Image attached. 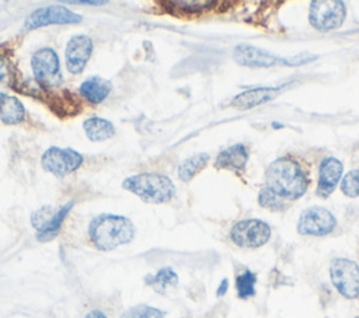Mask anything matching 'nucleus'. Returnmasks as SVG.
Masks as SVG:
<instances>
[{
    "instance_id": "nucleus-21",
    "label": "nucleus",
    "mask_w": 359,
    "mask_h": 318,
    "mask_svg": "<svg viewBox=\"0 0 359 318\" xmlns=\"http://www.w3.org/2000/svg\"><path fill=\"white\" fill-rule=\"evenodd\" d=\"M144 282L146 284L151 286L157 293L163 294L168 289H172L178 284V275L172 268L165 266L158 269L156 275H147Z\"/></svg>"
},
{
    "instance_id": "nucleus-33",
    "label": "nucleus",
    "mask_w": 359,
    "mask_h": 318,
    "mask_svg": "<svg viewBox=\"0 0 359 318\" xmlns=\"http://www.w3.org/2000/svg\"><path fill=\"white\" fill-rule=\"evenodd\" d=\"M355 318H359V315H358V317H355Z\"/></svg>"
},
{
    "instance_id": "nucleus-13",
    "label": "nucleus",
    "mask_w": 359,
    "mask_h": 318,
    "mask_svg": "<svg viewBox=\"0 0 359 318\" xmlns=\"http://www.w3.org/2000/svg\"><path fill=\"white\" fill-rule=\"evenodd\" d=\"M93 39L88 35H74L66 45V66L72 74H79L84 70L93 53Z\"/></svg>"
},
{
    "instance_id": "nucleus-11",
    "label": "nucleus",
    "mask_w": 359,
    "mask_h": 318,
    "mask_svg": "<svg viewBox=\"0 0 359 318\" xmlns=\"http://www.w3.org/2000/svg\"><path fill=\"white\" fill-rule=\"evenodd\" d=\"M35 97L41 98L43 104H46V106L60 119L76 116L83 111L81 99L69 90L53 91L39 87Z\"/></svg>"
},
{
    "instance_id": "nucleus-5",
    "label": "nucleus",
    "mask_w": 359,
    "mask_h": 318,
    "mask_svg": "<svg viewBox=\"0 0 359 318\" xmlns=\"http://www.w3.org/2000/svg\"><path fill=\"white\" fill-rule=\"evenodd\" d=\"M330 277L337 291L353 300L359 297V266L348 258H334L330 263Z\"/></svg>"
},
{
    "instance_id": "nucleus-26",
    "label": "nucleus",
    "mask_w": 359,
    "mask_h": 318,
    "mask_svg": "<svg viewBox=\"0 0 359 318\" xmlns=\"http://www.w3.org/2000/svg\"><path fill=\"white\" fill-rule=\"evenodd\" d=\"M341 191L346 198L359 196V168L351 170L348 174L342 177Z\"/></svg>"
},
{
    "instance_id": "nucleus-8",
    "label": "nucleus",
    "mask_w": 359,
    "mask_h": 318,
    "mask_svg": "<svg viewBox=\"0 0 359 318\" xmlns=\"http://www.w3.org/2000/svg\"><path fill=\"white\" fill-rule=\"evenodd\" d=\"M337 227L335 216L325 207L311 206L300 213L297 220V233L302 235L324 237L331 234Z\"/></svg>"
},
{
    "instance_id": "nucleus-23",
    "label": "nucleus",
    "mask_w": 359,
    "mask_h": 318,
    "mask_svg": "<svg viewBox=\"0 0 359 318\" xmlns=\"http://www.w3.org/2000/svg\"><path fill=\"white\" fill-rule=\"evenodd\" d=\"M255 283H257V275L251 270H244L240 273L236 279V289L240 298L245 300L248 297H252L255 294Z\"/></svg>"
},
{
    "instance_id": "nucleus-12",
    "label": "nucleus",
    "mask_w": 359,
    "mask_h": 318,
    "mask_svg": "<svg viewBox=\"0 0 359 318\" xmlns=\"http://www.w3.org/2000/svg\"><path fill=\"white\" fill-rule=\"evenodd\" d=\"M233 59L240 66L262 69L282 64V57L251 43H240L233 50Z\"/></svg>"
},
{
    "instance_id": "nucleus-17",
    "label": "nucleus",
    "mask_w": 359,
    "mask_h": 318,
    "mask_svg": "<svg viewBox=\"0 0 359 318\" xmlns=\"http://www.w3.org/2000/svg\"><path fill=\"white\" fill-rule=\"evenodd\" d=\"M111 90H112L111 81L100 76H91L86 78L79 87L80 95L91 104L102 102L108 97Z\"/></svg>"
},
{
    "instance_id": "nucleus-19",
    "label": "nucleus",
    "mask_w": 359,
    "mask_h": 318,
    "mask_svg": "<svg viewBox=\"0 0 359 318\" xmlns=\"http://www.w3.org/2000/svg\"><path fill=\"white\" fill-rule=\"evenodd\" d=\"M25 118V108L22 102L14 95L0 97V120L6 125L21 123Z\"/></svg>"
},
{
    "instance_id": "nucleus-27",
    "label": "nucleus",
    "mask_w": 359,
    "mask_h": 318,
    "mask_svg": "<svg viewBox=\"0 0 359 318\" xmlns=\"http://www.w3.org/2000/svg\"><path fill=\"white\" fill-rule=\"evenodd\" d=\"M13 85V69L8 59L0 55V97L6 94L7 88Z\"/></svg>"
},
{
    "instance_id": "nucleus-20",
    "label": "nucleus",
    "mask_w": 359,
    "mask_h": 318,
    "mask_svg": "<svg viewBox=\"0 0 359 318\" xmlns=\"http://www.w3.org/2000/svg\"><path fill=\"white\" fill-rule=\"evenodd\" d=\"M209 154L208 153H196L187 160H184L177 170V175L180 181L189 182L192 178H195L208 164Z\"/></svg>"
},
{
    "instance_id": "nucleus-32",
    "label": "nucleus",
    "mask_w": 359,
    "mask_h": 318,
    "mask_svg": "<svg viewBox=\"0 0 359 318\" xmlns=\"http://www.w3.org/2000/svg\"><path fill=\"white\" fill-rule=\"evenodd\" d=\"M84 318H107V315L100 310H93Z\"/></svg>"
},
{
    "instance_id": "nucleus-2",
    "label": "nucleus",
    "mask_w": 359,
    "mask_h": 318,
    "mask_svg": "<svg viewBox=\"0 0 359 318\" xmlns=\"http://www.w3.org/2000/svg\"><path fill=\"white\" fill-rule=\"evenodd\" d=\"M88 235L97 249L112 251L133 240L135 226L125 216L104 213L90 221Z\"/></svg>"
},
{
    "instance_id": "nucleus-25",
    "label": "nucleus",
    "mask_w": 359,
    "mask_h": 318,
    "mask_svg": "<svg viewBox=\"0 0 359 318\" xmlns=\"http://www.w3.org/2000/svg\"><path fill=\"white\" fill-rule=\"evenodd\" d=\"M258 203H259V206L269 209L272 212H280L286 207V200L276 196L272 191H269L265 186L258 193Z\"/></svg>"
},
{
    "instance_id": "nucleus-15",
    "label": "nucleus",
    "mask_w": 359,
    "mask_h": 318,
    "mask_svg": "<svg viewBox=\"0 0 359 318\" xmlns=\"http://www.w3.org/2000/svg\"><path fill=\"white\" fill-rule=\"evenodd\" d=\"M283 90V85L280 87H257V88H250L243 91L241 94L236 95L231 101L230 105L237 109H250L255 108L258 105H262L273 98H276Z\"/></svg>"
},
{
    "instance_id": "nucleus-18",
    "label": "nucleus",
    "mask_w": 359,
    "mask_h": 318,
    "mask_svg": "<svg viewBox=\"0 0 359 318\" xmlns=\"http://www.w3.org/2000/svg\"><path fill=\"white\" fill-rule=\"evenodd\" d=\"M83 129L87 139L91 141H104L111 139L115 134L114 123L108 119L98 118V116L87 118L83 122Z\"/></svg>"
},
{
    "instance_id": "nucleus-10",
    "label": "nucleus",
    "mask_w": 359,
    "mask_h": 318,
    "mask_svg": "<svg viewBox=\"0 0 359 318\" xmlns=\"http://www.w3.org/2000/svg\"><path fill=\"white\" fill-rule=\"evenodd\" d=\"M83 20V17L67 7L63 6H46L34 10L24 22L25 29H36L39 27L46 25H66V24H77Z\"/></svg>"
},
{
    "instance_id": "nucleus-6",
    "label": "nucleus",
    "mask_w": 359,
    "mask_h": 318,
    "mask_svg": "<svg viewBox=\"0 0 359 318\" xmlns=\"http://www.w3.org/2000/svg\"><path fill=\"white\" fill-rule=\"evenodd\" d=\"M35 83L45 90H53L62 83L57 53L50 48L38 49L31 59Z\"/></svg>"
},
{
    "instance_id": "nucleus-3",
    "label": "nucleus",
    "mask_w": 359,
    "mask_h": 318,
    "mask_svg": "<svg viewBox=\"0 0 359 318\" xmlns=\"http://www.w3.org/2000/svg\"><path fill=\"white\" fill-rule=\"evenodd\" d=\"M122 188L135 193L146 203L161 205L175 195V186L170 177L157 172H142L123 179Z\"/></svg>"
},
{
    "instance_id": "nucleus-29",
    "label": "nucleus",
    "mask_w": 359,
    "mask_h": 318,
    "mask_svg": "<svg viewBox=\"0 0 359 318\" xmlns=\"http://www.w3.org/2000/svg\"><path fill=\"white\" fill-rule=\"evenodd\" d=\"M172 6H177V8L188 10V11H196V10H205L215 4V1H172Z\"/></svg>"
},
{
    "instance_id": "nucleus-14",
    "label": "nucleus",
    "mask_w": 359,
    "mask_h": 318,
    "mask_svg": "<svg viewBox=\"0 0 359 318\" xmlns=\"http://www.w3.org/2000/svg\"><path fill=\"white\" fill-rule=\"evenodd\" d=\"M344 165L335 157H327L320 163L318 168V184H317V196L325 199L337 188L338 182L342 178Z\"/></svg>"
},
{
    "instance_id": "nucleus-22",
    "label": "nucleus",
    "mask_w": 359,
    "mask_h": 318,
    "mask_svg": "<svg viewBox=\"0 0 359 318\" xmlns=\"http://www.w3.org/2000/svg\"><path fill=\"white\" fill-rule=\"evenodd\" d=\"M73 205H74V202L72 200V202L63 205L60 209H57V210L55 212V214L52 216V219L49 220V223L46 224V227H45L42 231H39V233L36 234V238H38L39 241H49V240H52V238L59 233V230H60V227H62L65 219L67 217L69 212L72 210Z\"/></svg>"
},
{
    "instance_id": "nucleus-4",
    "label": "nucleus",
    "mask_w": 359,
    "mask_h": 318,
    "mask_svg": "<svg viewBox=\"0 0 359 318\" xmlns=\"http://www.w3.org/2000/svg\"><path fill=\"white\" fill-rule=\"evenodd\" d=\"M346 17V7L339 0H314L310 3L309 21L320 32L339 28Z\"/></svg>"
},
{
    "instance_id": "nucleus-1",
    "label": "nucleus",
    "mask_w": 359,
    "mask_h": 318,
    "mask_svg": "<svg viewBox=\"0 0 359 318\" xmlns=\"http://www.w3.org/2000/svg\"><path fill=\"white\" fill-rule=\"evenodd\" d=\"M309 178L302 165L290 157H279L265 171V188L282 199L296 200L309 188Z\"/></svg>"
},
{
    "instance_id": "nucleus-7",
    "label": "nucleus",
    "mask_w": 359,
    "mask_h": 318,
    "mask_svg": "<svg viewBox=\"0 0 359 318\" xmlns=\"http://www.w3.org/2000/svg\"><path fill=\"white\" fill-rule=\"evenodd\" d=\"M230 238L240 248H259L271 238V227L259 219L240 220L230 228Z\"/></svg>"
},
{
    "instance_id": "nucleus-28",
    "label": "nucleus",
    "mask_w": 359,
    "mask_h": 318,
    "mask_svg": "<svg viewBox=\"0 0 359 318\" xmlns=\"http://www.w3.org/2000/svg\"><path fill=\"white\" fill-rule=\"evenodd\" d=\"M316 59H318V55H314V53H310V52H302V53L294 55V56L282 57V66H292V67L303 66V64L311 63Z\"/></svg>"
},
{
    "instance_id": "nucleus-24",
    "label": "nucleus",
    "mask_w": 359,
    "mask_h": 318,
    "mask_svg": "<svg viewBox=\"0 0 359 318\" xmlns=\"http://www.w3.org/2000/svg\"><path fill=\"white\" fill-rule=\"evenodd\" d=\"M165 312L160 308L147 305V304H137L121 314V318H164Z\"/></svg>"
},
{
    "instance_id": "nucleus-16",
    "label": "nucleus",
    "mask_w": 359,
    "mask_h": 318,
    "mask_svg": "<svg viewBox=\"0 0 359 318\" xmlns=\"http://www.w3.org/2000/svg\"><path fill=\"white\" fill-rule=\"evenodd\" d=\"M248 150L244 144L237 143L233 144L224 150H222L216 160L215 167L219 170H226L231 172H241L244 171L247 163H248Z\"/></svg>"
},
{
    "instance_id": "nucleus-9",
    "label": "nucleus",
    "mask_w": 359,
    "mask_h": 318,
    "mask_svg": "<svg viewBox=\"0 0 359 318\" xmlns=\"http://www.w3.org/2000/svg\"><path fill=\"white\" fill-rule=\"evenodd\" d=\"M83 161L84 157L79 151L56 146L46 148L41 157L42 168L56 177H65L74 172L81 167Z\"/></svg>"
},
{
    "instance_id": "nucleus-31",
    "label": "nucleus",
    "mask_w": 359,
    "mask_h": 318,
    "mask_svg": "<svg viewBox=\"0 0 359 318\" xmlns=\"http://www.w3.org/2000/svg\"><path fill=\"white\" fill-rule=\"evenodd\" d=\"M69 3H73V4H87V6H102L105 4L107 1H93V0H79V1H69Z\"/></svg>"
},
{
    "instance_id": "nucleus-30",
    "label": "nucleus",
    "mask_w": 359,
    "mask_h": 318,
    "mask_svg": "<svg viewBox=\"0 0 359 318\" xmlns=\"http://www.w3.org/2000/svg\"><path fill=\"white\" fill-rule=\"evenodd\" d=\"M227 289H229V280H227V279H223V280L220 282L217 290H216V294H217V296H224L226 291H227Z\"/></svg>"
}]
</instances>
